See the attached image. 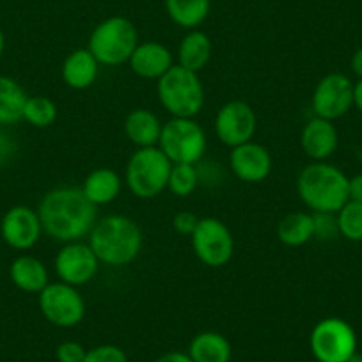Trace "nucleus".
I'll use <instances>...</instances> for the list:
<instances>
[{"instance_id": "4468645a", "label": "nucleus", "mask_w": 362, "mask_h": 362, "mask_svg": "<svg viewBox=\"0 0 362 362\" xmlns=\"http://www.w3.org/2000/svg\"><path fill=\"white\" fill-rule=\"evenodd\" d=\"M43 235L37 210L25 204H16L9 208L0 221V236L15 250H29L40 242Z\"/></svg>"}, {"instance_id": "aec40b11", "label": "nucleus", "mask_w": 362, "mask_h": 362, "mask_svg": "<svg viewBox=\"0 0 362 362\" xmlns=\"http://www.w3.org/2000/svg\"><path fill=\"white\" fill-rule=\"evenodd\" d=\"M163 123L155 112L149 109H134L127 114L123 123V132L128 141L137 149L155 148L158 146Z\"/></svg>"}, {"instance_id": "2eb2a0df", "label": "nucleus", "mask_w": 362, "mask_h": 362, "mask_svg": "<svg viewBox=\"0 0 362 362\" xmlns=\"http://www.w3.org/2000/svg\"><path fill=\"white\" fill-rule=\"evenodd\" d=\"M272 155L263 144L249 141L229 153V169L243 183H261L272 173Z\"/></svg>"}, {"instance_id": "a211bd4d", "label": "nucleus", "mask_w": 362, "mask_h": 362, "mask_svg": "<svg viewBox=\"0 0 362 362\" xmlns=\"http://www.w3.org/2000/svg\"><path fill=\"white\" fill-rule=\"evenodd\" d=\"M100 75V62L87 48H76L64 59L61 68L62 82L75 90L89 89Z\"/></svg>"}, {"instance_id": "7c9ffc66", "label": "nucleus", "mask_w": 362, "mask_h": 362, "mask_svg": "<svg viewBox=\"0 0 362 362\" xmlns=\"http://www.w3.org/2000/svg\"><path fill=\"white\" fill-rule=\"evenodd\" d=\"M313 221H315V240L329 242L339 236L336 214H313Z\"/></svg>"}, {"instance_id": "bb28decb", "label": "nucleus", "mask_w": 362, "mask_h": 362, "mask_svg": "<svg viewBox=\"0 0 362 362\" xmlns=\"http://www.w3.org/2000/svg\"><path fill=\"white\" fill-rule=\"evenodd\" d=\"M201 173L194 163H173L167 181V190L176 197H189L199 187Z\"/></svg>"}, {"instance_id": "ea45409f", "label": "nucleus", "mask_w": 362, "mask_h": 362, "mask_svg": "<svg viewBox=\"0 0 362 362\" xmlns=\"http://www.w3.org/2000/svg\"><path fill=\"white\" fill-rule=\"evenodd\" d=\"M348 362H362V354H358V351H355L354 355L350 357V361Z\"/></svg>"}, {"instance_id": "f257e3e1", "label": "nucleus", "mask_w": 362, "mask_h": 362, "mask_svg": "<svg viewBox=\"0 0 362 362\" xmlns=\"http://www.w3.org/2000/svg\"><path fill=\"white\" fill-rule=\"evenodd\" d=\"M43 233L62 243L87 238L98 222V208L80 187H57L41 197L37 204Z\"/></svg>"}, {"instance_id": "7ed1b4c3", "label": "nucleus", "mask_w": 362, "mask_h": 362, "mask_svg": "<svg viewBox=\"0 0 362 362\" xmlns=\"http://www.w3.org/2000/svg\"><path fill=\"white\" fill-rule=\"evenodd\" d=\"M350 177L329 162H311L298 173L297 194L313 214H337L348 203Z\"/></svg>"}, {"instance_id": "4c0bfd02", "label": "nucleus", "mask_w": 362, "mask_h": 362, "mask_svg": "<svg viewBox=\"0 0 362 362\" xmlns=\"http://www.w3.org/2000/svg\"><path fill=\"white\" fill-rule=\"evenodd\" d=\"M354 107L362 114V80H357L354 86Z\"/></svg>"}, {"instance_id": "423d86ee", "label": "nucleus", "mask_w": 362, "mask_h": 362, "mask_svg": "<svg viewBox=\"0 0 362 362\" xmlns=\"http://www.w3.org/2000/svg\"><path fill=\"white\" fill-rule=\"evenodd\" d=\"M170 160L158 146L141 148L128 158L124 167V183L139 199H155L167 190Z\"/></svg>"}, {"instance_id": "f03ea898", "label": "nucleus", "mask_w": 362, "mask_h": 362, "mask_svg": "<svg viewBox=\"0 0 362 362\" xmlns=\"http://www.w3.org/2000/svg\"><path fill=\"white\" fill-rule=\"evenodd\" d=\"M87 243L102 264L124 267L137 259L144 243V235L132 217L107 215L98 218L87 236Z\"/></svg>"}, {"instance_id": "1a4fd4ad", "label": "nucleus", "mask_w": 362, "mask_h": 362, "mask_svg": "<svg viewBox=\"0 0 362 362\" xmlns=\"http://www.w3.org/2000/svg\"><path fill=\"white\" fill-rule=\"evenodd\" d=\"M190 243L197 259L210 268H222L235 254V238L228 224L217 217L199 218L190 235Z\"/></svg>"}, {"instance_id": "393cba45", "label": "nucleus", "mask_w": 362, "mask_h": 362, "mask_svg": "<svg viewBox=\"0 0 362 362\" xmlns=\"http://www.w3.org/2000/svg\"><path fill=\"white\" fill-rule=\"evenodd\" d=\"M27 93L15 78L0 75V127H9L23 121Z\"/></svg>"}, {"instance_id": "a878e982", "label": "nucleus", "mask_w": 362, "mask_h": 362, "mask_svg": "<svg viewBox=\"0 0 362 362\" xmlns=\"http://www.w3.org/2000/svg\"><path fill=\"white\" fill-rule=\"evenodd\" d=\"M165 9L177 27L194 30L210 15V0H165Z\"/></svg>"}, {"instance_id": "f3484780", "label": "nucleus", "mask_w": 362, "mask_h": 362, "mask_svg": "<svg viewBox=\"0 0 362 362\" xmlns=\"http://www.w3.org/2000/svg\"><path fill=\"white\" fill-rule=\"evenodd\" d=\"M130 69L144 80H160L174 66L173 52L158 41L139 43L132 54Z\"/></svg>"}, {"instance_id": "9d476101", "label": "nucleus", "mask_w": 362, "mask_h": 362, "mask_svg": "<svg viewBox=\"0 0 362 362\" xmlns=\"http://www.w3.org/2000/svg\"><path fill=\"white\" fill-rule=\"evenodd\" d=\"M37 304L43 318L59 329H73L80 325L86 316V302L78 288L61 281L48 284L37 295Z\"/></svg>"}, {"instance_id": "dca6fc26", "label": "nucleus", "mask_w": 362, "mask_h": 362, "mask_svg": "<svg viewBox=\"0 0 362 362\" xmlns=\"http://www.w3.org/2000/svg\"><path fill=\"white\" fill-rule=\"evenodd\" d=\"M339 146V134L334 121L313 116L300 132V148L313 162H327Z\"/></svg>"}, {"instance_id": "5701e85b", "label": "nucleus", "mask_w": 362, "mask_h": 362, "mask_svg": "<svg viewBox=\"0 0 362 362\" xmlns=\"http://www.w3.org/2000/svg\"><path fill=\"white\" fill-rule=\"evenodd\" d=\"M211 54H214V45L208 34L194 29L181 40L177 47V64L194 73H199L210 64Z\"/></svg>"}, {"instance_id": "473e14b6", "label": "nucleus", "mask_w": 362, "mask_h": 362, "mask_svg": "<svg viewBox=\"0 0 362 362\" xmlns=\"http://www.w3.org/2000/svg\"><path fill=\"white\" fill-rule=\"evenodd\" d=\"M197 222H199V217L194 211H177L173 218V228L177 235L189 236L190 238V235L196 229Z\"/></svg>"}, {"instance_id": "e433bc0d", "label": "nucleus", "mask_w": 362, "mask_h": 362, "mask_svg": "<svg viewBox=\"0 0 362 362\" xmlns=\"http://www.w3.org/2000/svg\"><path fill=\"white\" fill-rule=\"evenodd\" d=\"M350 69H351V73L357 76V80H362V48L355 50L354 55H351Z\"/></svg>"}, {"instance_id": "9b49d317", "label": "nucleus", "mask_w": 362, "mask_h": 362, "mask_svg": "<svg viewBox=\"0 0 362 362\" xmlns=\"http://www.w3.org/2000/svg\"><path fill=\"white\" fill-rule=\"evenodd\" d=\"M354 86L344 73H329L316 83L311 96L313 116L336 121L354 107Z\"/></svg>"}, {"instance_id": "20e7f679", "label": "nucleus", "mask_w": 362, "mask_h": 362, "mask_svg": "<svg viewBox=\"0 0 362 362\" xmlns=\"http://www.w3.org/2000/svg\"><path fill=\"white\" fill-rule=\"evenodd\" d=\"M156 95L170 117H196L204 107V87L199 73L180 64H174L156 80Z\"/></svg>"}, {"instance_id": "b1692460", "label": "nucleus", "mask_w": 362, "mask_h": 362, "mask_svg": "<svg viewBox=\"0 0 362 362\" xmlns=\"http://www.w3.org/2000/svg\"><path fill=\"white\" fill-rule=\"evenodd\" d=\"M277 238L286 247H302L315 240L311 211H291L277 222Z\"/></svg>"}, {"instance_id": "c85d7f7f", "label": "nucleus", "mask_w": 362, "mask_h": 362, "mask_svg": "<svg viewBox=\"0 0 362 362\" xmlns=\"http://www.w3.org/2000/svg\"><path fill=\"white\" fill-rule=\"evenodd\" d=\"M339 236L350 242H362V203L348 201L336 214Z\"/></svg>"}, {"instance_id": "0eeeda50", "label": "nucleus", "mask_w": 362, "mask_h": 362, "mask_svg": "<svg viewBox=\"0 0 362 362\" xmlns=\"http://www.w3.org/2000/svg\"><path fill=\"white\" fill-rule=\"evenodd\" d=\"M158 148L170 163H197L204 158L208 139L194 117H170L163 123Z\"/></svg>"}, {"instance_id": "39448f33", "label": "nucleus", "mask_w": 362, "mask_h": 362, "mask_svg": "<svg viewBox=\"0 0 362 362\" xmlns=\"http://www.w3.org/2000/svg\"><path fill=\"white\" fill-rule=\"evenodd\" d=\"M139 45V33L134 23L124 16H110L90 33L87 50L95 55L100 66H116L130 61Z\"/></svg>"}, {"instance_id": "412c9836", "label": "nucleus", "mask_w": 362, "mask_h": 362, "mask_svg": "<svg viewBox=\"0 0 362 362\" xmlns=\"http://www.w3.org/2000/svg\"><path fill=\"white\" fill-rule=\"evenodd\" d=\"M82 192L96 208L114 203L123 189V180L110 167H98L90 170L82 183Z\"/></svg>"}, {"instance_id": "4be33fe9", "label": "nucleus", "mask_w": 362, "mask_h": 362, "mask_svg": "<svg viewBox=\"0 0 362 362\" xmlns=\"http://www.w3.org/2000/svg\"><path fill=\"white\" fill-rule=\"evenodd\" d=\"M187 354L192 362H231L233 348L224 334L204 330L194 336Z\"/></svg>"}, {"instance_id": "f8f14e48", "label": "nucleus", "mask_w": 362, "mask_h": 362, "mask_svg": "<svg viewBox=\"0 0 362 362\" xmlns=\"http://www.w3.org/2000/svg\"><path fill=\"white\" fill-rule=\"evenodd\" d=\"M100 259L87 242H68L59 249L54 259V270L61 283L69 286H86L100 270Z\"/></svg>"}, {"instance_id": "72a5a7b5", "label": "nucleus", "mask_w": 362, "mask_h": 362, "mask_svg": "<svg viewBox=\"0 0 362 362\" xmlns=\"http://www.w3.org/2000/svg\"><path fill=\"white\" fill-rule=\"evenodd\" d=\"M16 141L13 139V135H9L4 128L0 127V167L8 165L13 160V156L16 155Z\"/></svg>"}, {"instance_id": "58836bf2", "label": "nucleus", "mask_w": 362, "mask_h": 362, "mask_svg": "<svg viewBox=\"0 0 362 362\" xmlns=\"http://www.w3.org/2000/svg\"><path fill=\"white\" fill-rule=\"evenodd\" d=\"M4 48H6V37H4V33L0 30V57H2V54H4Z\"/></svg>"}, {"instance_id": "c756f323", "label": "nucleus", "mask_w": 362, "mask_h": 362, "mask_svg": "<svg viewBox=\"0 0 362 362\" xmlns=\"http://www.w3.org/2000/svg\"><path fill=\"white\" fill-rule=\"evenodd\" d=\"M83 362H128V357L117 344H98L87 350Z\"/></svg>"}, {"instance_id": "cd10ccee", "label": "nucleus", "mask_w": 362, "mask_h": 362, "mask_svg": "<svg viewBox=\"0 0 362 362\" xmlns=\"http://www.w3.org/2000/svg\"><path fill=\"white\" fill-rule=\"evenodd\" d=\"M57 105L48 96H29L23 107V121L34 128H50L57 121Z\"/></svg>"}, {"instance_id": "c9c22d12", "label": "nucleus", "mask_w": 362, "mask_h": 362, "mask_svg": "<svg viewBox=\"0 0 362 362\" xmlns=\"http://www.w3.org/2000/svg\"><path fill=\"white\" fill-rule=\"evenodd\" d=\"M155 362H192V358H190L189 354H185V351L173 350V351H167V354L160 355Z\"/></svg>"}, {"instance_id": "6e6552de", "label": "nucleus", "mask_w": 362, "mask_h": 362, "mask_svg": "<svg viewBox=\"0 0 362 362\" xmlns=\"http://www.w3.org/2000/svg\"><path fill=\"white\" fill-rule=\"evenodd\" d=\"M357 334L343 318H323L309 334V348L316 362H348L357 351Z\"/></svg>"}, {"instance_id": "ddd939ff", "label": "nucleus", "mask_w": 362, "mask_h": 362, "mask_svg": "<svg viewBox=\"0 0 362 362\" xmlns=\"http://www.w3.org/2000/svg\"><path fill=\"white\" fill-rule=\"evenodd\" d=\"M214 130L218 141L228 148L252 141L257 130V117L252 107L243 100H231L217 110Z\"/></svg>"}, {"instance_id": "f704fd0d", "label": "nucleus", "mask_w": 362, "mask_h": 362, "mask_svg": "<svg viewBox=\"0 0 362 362\" xmlns=\"http://www.w3.org/2000/svg\"><path fill=\"white\" fill-rule=\"evenodd\" d=\"M348 201L362 203V173L348 180Z\"/></svg>"}, {"instance_id": "6ab92c4d", "label": "nucleus", "mask_w": 362, "mask_h": 362, "mask_svg": "<svg viewBox=\"0 0 362 362\" xmlns=\"http://www.w3.org/2000/svg\"><path fill=\"white\" fill-rule=\"evenodd\" d=\"M9 279L18 290L40 295L50 284V274L43 261L29 254H22L15 257L9 267Z\"/></svg>"}, {"instance_id": "2f4dec72", "label": "nucleus", "mask_w": 362, "mask_h": 362, "mask_svg": "<svg viewBox=\"0 0 362 362\" xmlns=\"http://www.w3.org/2000/svg\"><path fill=\"white\" fill-rule=\"evenodd\" d=\"M87 350L78 341H62L55 350L59 362H83Z\"/></svg>"}]
</instances>
